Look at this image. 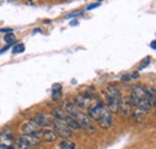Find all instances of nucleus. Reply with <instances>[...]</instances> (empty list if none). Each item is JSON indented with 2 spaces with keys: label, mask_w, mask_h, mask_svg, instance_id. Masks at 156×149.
Wrapping results in <instances>:
<instances>
[{
  "label": "nucleus",
  "mask_w": 156,
  "mask_h": 149,
  "mask_svg": "<svg viewBox=\"0 0 156 149\" xmlns=\"http://www.w3.org/2000/svg\"><path fill=\"white\" fill-rule=\"evenodd\" d=\"M145 89V94H147V97L148 100H155L156 99V89H151L150 87H144Z\"/></svg>",
  "instance_id": "18"
},
{
  "label": "nucleus",
  "mask_w": 156,
  "mask_h": 149,
  "mask_svg": "<svg viewBox=\"0 0 156 149\" xmlns=\"http://www.w3.org/2000/svg\"><path fill=\"white\" fill-rule=\"evenodd\" d=\"M62 93H61V87L60 84H54L53 88H52V99L53 100H59L61 99Z\"/></svg>",
  "instance_id": "15"
},
{
  "label": "nucleus",
  "mask_w": 156,
  "mask_h": 149,
  "mask_svg": "<svg viewBox=\"0 0 156 149\" xmlns=\"http://www.w3.org/2000/svg\"><path fill=\"white\" fill-rule=\"evenodd\" d=\"M0 31H1V33H9V34H10V33H12V29H10V28H6V29H5V28H4V29H0Z\"/></svg>",
  "instance_id": "23"
},
{
  "label": "nucleus",
  "mask_w": 156,
  "mask_h": 149,
  "mask_svg": "<svg viewBox=\"0 0 156 149\" xmlns=\"http://www.w3.org/2000/svg\"><path fill=\"white\" fill-rule=\"evenodd\" d=\"M0 144L5 146H13V136L10 132L0 133Z\"/></svg>",
  "instance_id": "13"
},
{
  "label": "nucleus",
  "mask_w": 156,
  "mask_h": 149,
  "mask_svg": "<svg viewBox=\"0 0 156 149\" xmlns=\"http://www.w3.org/2000/svg\"><path fill=\"white\" fill-rule=\"evenodd\" d=\"M10 47H11L10 45H7V46H5V47H4L2 49H0V54H2V53H5V52H6V51H7V49H9Z\"/></svg>",
  "instance_id": "24"
},
{
  "label": "nucleus",
  "mask_w": 156,
  "mask_h": 149,
  "mask_svg": "<svg viewBox=\"0 0 156 149\" xmlns=\"http://www.w3.org/2000/svg\"><path fill=\"white\" fill-rule=\"evenodd\" d=\"M52 114H53L54 119H59V120H64L65 119V115H66L65 111H62L61 108H54L52 111Z\"/></svg>",
  "instance_id": "16"
},
{
  "label": "nucleus",
  "mask_w": 156,
  "mask_h": 149,
  "mask_svg": "<svg viewBox=\"0 0 156 149\" xmlns=\"http://www.w3.org/2000/svg\"><path fill=\"white\" fill-rule=\"evenodd\" d=\"M24 49H25V47H24L23 43H17V45L13 47L12 52H13V54H18V53H23Z\"/></svg>",
  "instance_id": "19"
},
{
  "label": "nucleus",
  "mask_w": 156,
  "mask_h": 149,
  "mask_svg": "<svg viewBox=\"0 0 156 149\" xmlns=\"http://www.w3.org/2000/svg\"><path fill=\"white\" fill-rule=\"evenodd\" d=\"M53 128L54 131L58 133V136H61L64 138H69L72 136V130L66 125V123L64 120H59V119H53Z\"/></svg>",
  "instance_id": "3"
},
{
  "label": "nucleus",
  "mask_w": 156,
  "mask_h": 149,
  "mask_svg": "<svg viewBox=\"0 0 156 149\" xmlns=\"http://www.w3.org/2000/svg\"><path fill=\"white\" fill-rule=\"evenodd\" d=\"M150 46H151V48H153V49H156V40L150 43Z\"/></svg>",
  "instance_id": "25"
},
{
  "label": "nucleus",
  "mask_w": 156,
  "mask_h": 149,
  "mask_svg": "<svg viewBox=\"0 0 156 149\" xmlns=\"http://www.w3.org/2000/svg\"><path fill=\"white\" fill-rule=\"evenodd\" d=\"M64 122L66 123V125H67L71 130H79V129H80V126H79L78 122L73 118V117H72V115H70V114H66V115H65Z\"/></svg>",
  "instance_id": "12"
},
{
  "label": "nucleus",
  "mask_w": 156,
  "mask_h": 149,
  "mask_svg": "<svg viewBox=\"0 0 156 149\" xmlns=\"http://www.w3.org/2000/svg\"><path fill=\"white\" fill-rule=\"evenodd\" d=\"M149 61H150V59H149V56H147V58H145V60H144V61H143V63H142V64L139 65V70L144 69V67H145V66H147V65L149 64Z\"/></svg>",
  "instance_id": "21"
},
{
  "label": "nucleus",
  "mask_w": 156,
  "mask_h": 149,
  "mask_svg": "<svg viewBox=\"0 0 156 149\" xmlns=\"http://www.w3.org/2000/svg\"><path fill=\"white\" fill-rule=\"evenodd\" d=\"M154 105L156 106V99H155V101H154Z\"/></svg>",
  "instance_id": "26"
},
{
  "label": "nucleus",
  "mask_w": 156,
  "mask_h": 149,
  "mask_svg": "<svg viewBox=\"0 0 156 149\" xmlns=\"http://www.w3.org/2000/svg\"><path fill=\"white\" fill-rule=\"evenodd\" d=\"M91 100V96L90 95H87V94H79L77 96H75V101L73 104L77 106L78 108H84V107H89V102Z\"/></svg>",
  "instance_id": "8"
},
{
  "label": "nucleus",
  "mask_w": 156,
  "mask_h": 149,
  "mask_svg": "<svg viewBox=\"0 0 156 149\" xmlns=\"http://www.w3.org/2000/svg\"><path fill=\"white\" fill-rule=\"evenodd\" d=\"M105 107H106V106H105L101 101H96L95 104L89 105V107H88V117H89L90 119L98 122L100 115H101V113H102V111L105 110Z\"/></svg>",
  "instance_id": "5"
},
{
  "label": "nucleus",
  "mask_w": 156,
  "mask_h": 149,
  "mask_svg": "<svg viewBox=\"0 0 156 149\" xmlns=\"http://www.w3.org/2000/svg\"><path fill=\"white\" fill-rule=\"evenodd\" d=\"M13 147H15V149H33V147L28 143V141L23 137V135H20L16 138V142H15Z\"/></svg>",
  "instance_id": "11"
},
{
  "label": "nucleus",
  "mask_w": 156,
  "mask_h": 149,
  "mask_svg": "<svg viewBox=\"0 0 156 149\" xmlns=\"http://www.w3.org/2000/svg\"><path fill=\"white\" fill-rule=\"evenodd\" d=\"M59 148L60 149H75L76 148V144L73 143V142H70V141H62V142H60V144H59Z\"/></svg>",
  "instance_id": "17"
},
{
  "label": "nucleus",
  "mask_w": 156,
  "mask_h": 149,
  "mask_svg": "<svg viewBox=\"0 0 156 149\" xmlns=\"http://www.w3.org/2000/svg\"><path fill=\"white\" fill-rule=\"evenodd\" d=\"M36 135L39 136L41 141L43 140V141H46V142H54V141H57V138L59 137L58 133L54 131V129L48 128V126L41 128V129L37 131Z\"/></svg>",
  "instance_id": "4"
},
{
  "label": "nucleus",
  "mask_w": 156,
  "mask_h": 149,
  "mask_svg": "<svg viewBox=\"0 0 156 149\" xmlns=\"http://www.w3.org/2000/svg\"><path fill=\"white\" fill-rule=\"evenodd\" d=\"M98 124L101 128H105V129H108L112 126L113 124V115H112V112L109 111L107 107H105V110L102 111L100 118H98Z\"/></svg>",
  "instance_id": "6"
},
{
  "label": "nucleus",
  "mask_w": 156,
  "mask_h": 149,
  "mask_svg": "<svg viewBox=\"0 0 156 149\" xmlns=\"http://www.w3.org/2000/svg\"><path fill=\"white\" fill-rule=\"evenodd\" d=\"M132 110H133V106H132V104L130 102V99H129V97L125 99L124 101L121 100V105H120L119 112H121L122 117H129V115H131Z\"/></svg>",
  "instance_id": "10"
},
{
  "label": "nucleus",
  "mask_w": 156,
  "mask_h": 149,
  "mask_svg": "<svg viewBox=\"0 0 156 149\" xmlns=\"http://www.w3.org/2000/svg\"><path fill=\"white\" fill-rule=\"evenodd\" d=\"M5 41L7 42V45H12V43H15V41H16V37L15 35L12 34V33H10V34H7V35H5Z\"/></svg>",
  "instance_id": "20"
},
{
  "label": "nucleus",
  "mask_w": 156,
  "mask_h": 149,
  "mask_svg": "<svg viewBox=\"0 0 156 149\" xmlns=\"http://www.w3.org/2000/svg\"><path fill=\"white\" fill-rule=\"evenodd\" d=\"M145 113H147V112H144V111H142V110H139V108L133 107L131 115H132V118H133L136 122H142V120L145 118Z\"/></svg>",
  "instance_id": "14"
},
{
  "label": "nucleus",
  "mask_w": 156,
  "mask_h": 149,
  "mask_svg": "<svg viewBox=\"0 0 156 149\" xmlns=\"http://www.w3.org/2000/svg\"><path fill=\"white\" fill-rule=\"evenodd\" d=\"M105 96H106V102H107V108L112 113H118L120 110V105H121V94L120 90L117 87L109 85L106 92H105Z\"/></svg>",
  "instance_id": "2"
},
{
  "label": "nucleus",
  "mask_w": 156,
  "mask_h": 149,
  "mask_svg": "<svg viewBox=\"0 0 156 149\" xmlns=\"http://www.w3.org/2000/svg\"><path fill=\"white\" fill-rule=\"evenodd\" d=\"M101 4L100 2H96V4H91V5H89L88 7H87V11H90V10H93V9H96V7H98Z\"/></svg>",
  "instance_id": "22"
},
{
  "label": "nucleus",
  "mask_w": 156,
  "mask_h": 149,
  "mask_svg": "<svg viewBox=\"0 0 156 149\" xmlns=\"http://www.w3.org/2000/svg\"><path fill=\"white\" fill-rule=\"evenodd\" d=\"M40 128L33 119H28L20 125V131L23 135H36Z\"/></svg>",
  "instance_id": "7"
},
{
  "label": "nucleus",
  "mask_w": 156,
  "mask_h": 149,
  "mask_svg": "<svg viewBox=\"0 0 156 149\" xmlns=\"http://www.w3.org/2000/svg\"><path fill=\"white\" fill-rule=\"evenodd\" d=\"M64 111H65L66 114L72 115V117L78 122V124H79L80 128H83V129H85V130H88V131L95 130V129H94V125H93V123H91V119L88 117V114L83 113L82 110H79L73 102H67V104H65Z\"/></svg>",
  "instance_id": "1"
},
{
  "label": "nucleus",
  "mask_w": 156,
  "mask_h": 149,
  "mask_svg": "<svg viewBox=\"0 0 156 149\" xmlns=\"http://www.w3.org/2000/svg\"><path fill=\"white\" fill-rule=\"evenodd\" d=\"M33 120L37 124V126H39L40 129L41 128H46L49 124V118H48V115L46 113H37V114H35Z\"/></svg>",
  "instance_id": "9"
}]
</instances>
